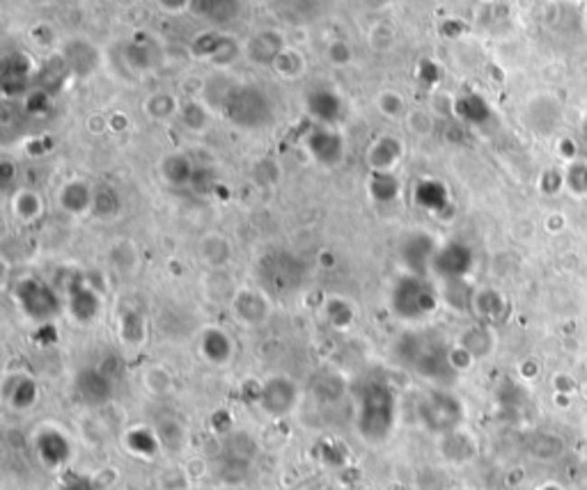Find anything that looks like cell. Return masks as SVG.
<instances>
[{"instance_id":"6da1fadb","label":"cell","mask_w":587,"mask_h":490,"mask_svg":"<svg viewBox=\"0 0 587 490\" xmlns=\"http://www.w3.org/2000/svg\"><path fill=\"white\" fill-rule=\"evenodd\" d=\"M397 424V396L384 381H368L359 390L356 429L369 445L388 440Z\"/></svg>"},{"instance_id":"7a4b0ae2","label":"cell","mask_w":587,"mask_h":490,"mask_svg":"<svg viewBox=\"0 0 587 490\" xmlns=\"http://www.w3.org/2000/svg\"><path fill=\"white\" fill-rule=\"evenodd\" d=\"M390 308L402 321H423L429 314L436 312L438 293L424 280V275L406 273L395 282L393 293H390Z\"/></svg>"},{"instance_id":"3957f363","label":"cell","mask_w":587,"mask_h":490,"mask_svg":"<svg viewBox=\"0 0 587 490\" xmlns=\"http://www.w3.org/2000/svg\"><path fill=\"white\" fill-rule=\"evenodd\" d=\"M399 357L411 366L418 376L429 381H443L445 376L454 374L452 360H450L448 348H441V344L427 342L420 337H406L397 347Z\"/></svg>"},{"instance_id":"277c9868","label":"cell","mask_w":587,"mask_h":490,"mask_svg":"<svg viewBox=\"0 0 587 490\" xmlns=\"http://www.w3.org/2000/svg\"><path fill=\"white\" fill-rule=\"evenodd\" d=\"M223 110L234 125L262 126L269 122L271 104L269 97L253 85H237L229 88L223 97Z\"/></svg>"},{"instance_id":"5b68a950","label":"cell","mask_w":587,"mask_h":490,"mask_svg":"<svg viewBox=\"0 0 587 490\" xmlns=\"http://www.w3.org/2000/svg\"><path fill=\"white\" fill-rule=\"evenodd\" d=\"M418 415L423 426L427 431L438 433V436H448L454 433L463 421V403L457 396L448 394V392H432L420 402Z\"/></svg>"},{"instance_id":"8992f818","label":"cell","mask_w":587,"mask_h":490,"mask_svg":"<svg viewBox=\"0 0 587 490\" xmlns=\"http://www.w3.org/2000/svg\"><path fill=\"white\" fill-rule=\"evenodd\" d=\"M16 302H19V308L23 310V314H28L35 321H49L58 314L61 310V300L55 296L53 289L49 287L46 282L35 278L21 280L16 284Z\"/></svg>"},{"instance_id":"52a82bcc","label":"cell","mask_w":587,"mask_h":490,"mask_svg":"<svg viewBox=\"0 0 587 490\" xmlns=\"http://www.w3.org/2000/svg\"><path fill=\"white\" fill-rule=\"evenodd\" d=\"M259 275H262L264 284L274 291H289V289L299 287L301 280H303V266L292 254L271 253L259 263Z\"/></svg>"},{"instance_id":"ba28073f","label":"cell","mask_w":587,"mask_h":490,"mask_svg":"<svg viewBox=\"0 0 587 490\" xmlns=\"http://www.w3.org/2000/svg\"><path fill=\"white\" fill-rule=\"evenodd\" d=\"M259 406L266 415L271 417H284L294 411L296 402H299V390L296 383L289 381L287 376H274L264 383L257 396Z\"/></svg>"},{"instance_id":"9c48e42d","label":"cell","mask_w":587,"mask_h":490,"mask_svg":"<svg viewBox=\"0 0 587 490\" xmlns=\"http://www.w3.org/2000/svg\"><path fill=\"white\" fill-rule=\"evenodd\" d=\"M473 268V253L463 243H445L436 250L432 262V271L443 282H454V280H463L466 273Z\"/></svg>"},{"instance_id":"30bf717a","label":"cell","mask_w":587,"mask_h":490,"mask_svg":"<svg viewBox=\"0 0 587 490\" xmlns=\"http://www.w3.org/2000/svg\"><path fill=\"white\" fill-rule=\"evenodd\" d=\"M436 243L427 234H414L402 243V262L414 275H424L432 271L433 254H436Z\"/></svg>"},{"instance_id":"8fae6325","label":"cell","mask_w":587,"mask_h":490,"mask_svg":"<svg viewBox=\"0 0 587 490\" xmlns=\"http://www.w3.org/2000/svg\"><path fill=\"white\" fill-rule=\"evenodd\" d=\"M35 454L46 467H62L71 458V442L65 433L55 429H44L35 438Z\"/></svg>"},{"instance_id":"7c38bea8","label":"cell","mask_w":587,"mask_h":490,"mask_svg":"<svg viewBox=\"0 0 587 490\" xmlns=\"http://www.w3.org/2000/svg\"><path fill=\"white\" fill-rule=\"evenodd\" d=\"M305 147H308L310 154L324 165H335L340 159H342L344 143L335 131H331L329 126H317L308 134L305 138Z\"/></svg>"},{"instance_id":"4fadbf2b","label":"cell","mask_w":587,"mask_h":490,"mask_svg":"<svg viewBox=\"0 0 587 490\" xmlns=\"http://www.w3.org/2000/svg\"><path fill=\"white\" fill-rule=\"evenodd\" d=\"M76 392L85 403L90 406H104L113 396V383L99 369H85L76 378Z\"/></svg>"},{"instance_id":"5bb4252c","label":"cell","mask_w":587,"mask_h":490,"mask_svg":"<svg viewBox=\"0 0 587 490\" xmlns=\"http://www.w3.org/2000/svg\"><path fill=\"white\" fill-rule=\"evenodd\" d=\"M200 353L211 365L223 366L232 360L234 344L225 330H220V328H207L202 332V337H200Z\"/></svg>"},{"instance_id":"9a60e30c","label":"cell","mask_w":587,"mask_h":490,"mask_svg":"<svg viewBox=\"0 0 587 490\" xmlns=\"http://www.w3.org/2000/svg\"><path fill=\"white\" fill-rule=\"evenodd\" d=\"M99 296L95 293V289H90L88 284L79 282L71 287L70 293V312L76 321L80 323H90L95 321L97 314H99Z\"/></svg>"},{"instance_id":"2e32d148","label":"cell","mask_w":587,"mask_h":490,"mask_svg":"<svg viewBox=\"0 0 587 490\" xmlns=\"http://www.w3.org/2000/svg\"><path fill=\"white\" fill-rule=\"evenodd\" d=\"M234 314L244 323H259L269 314V305H266L262 293L253 291V289H244L234 298Z\"/></svg>"},{"instance_id":"e0dca14e","label":"cell","mask_w":587,"mask_h":490,"mask_svg":"<svg viewBox=\"0 0 587 490\" xmlns=\"http://www.w3.org/2000/svg\"><path fill=\"white\" fill-rule=\"evenodd\" d=\"M125 447L126 451H131L138 458H154L163 447H161L159 436L152 429H144V426H135V429H129L125 433Z\"/></svg>"},{"instance_id":"ac0fdd59","label":"cell","mask_w":587,"mask_h":490,"mask_svg":"<svg viewBox=\"0 0 587 490\" xmlns=\"http://www.w3.org/2000/svg\"><path fill=\"white\" fill-rule=\"evenodd\" d=\"M308 110L314 119H319L321 125H329V122H335L342 113V101H340L338 95L329 92V89H317L308 97Z\"/></svg>"},{"instance_id":"d6986e66","label":"cell","mask_w":587,"mask_h":490,"mask_svg":"<svg viewBox=\"0 0 587 490\" xmlns=\"http://www.w3.org/2000/svg\"><path fill=\"white\" fill-rule=\"evenodd\" d=\"M7 403L16 411H28V408L35 406L37 396H40V390H37V383L28 376H16L12 378L10 385L5 387Z\"/></svg>"},{"instance_id":"ffe728a7","label":"cell","mask_w":587,"mask_h":490,"mask_svg":"<svg viewBox=\"0 0 587 490\" xmlns=\"http://www.w3.org/2000/svg\"><path fill=\"white\" fill-rule=\"evenodd\" d=\"M450 198L448 190L441 181H433V179H424L415 186V204L423 207L424 211H443L448 207Z\"/></svg>"},{"instance_id":"44dd1931","label":"cell","mask_w":587,"mask_h":490,"mask_svg":"<svg viewBox=\"0 0 587 490\" xmlns=\"http://www.w3.org/2000/svg\"><path fill=\"white\" fill-rule=\"evenodd\" d=\"M92 202H95V190H90L80 181L67 183L65 190H62V207L70 213L88 211V208H92Z\"/></svg>"},{"instance_id":"7402d4cb","label":"cell","mask_w":587,"mask_h":490,"mask_svg":"<svg viewBox=\"0 0 587 490\" xmlns=\"http://www.w3.org/2000/svg\"><path fill=\"white\" fill-rule=\"evenodd\" d=\"M489 106L484 104L482 97L478 95H466L457 101V115L471 125H482L489 119Z\"/></svg>"},{"instance_id":"603a6c76","label":"cell","mask_w":587,"mask_h":490,"mask_svg":"<svg viewBox=\"0 0 587 490\" xmlns=\"http://www.w3.org/2000/svg\"><path fill=\"white\" fill-rule=\"evenodd\" d=\"M399 154H402V147H399L397 140H381V143L372 149V156H369L374 163V172H388V168L399 159Z\"/></svg>"},{"instance_id":"cb8c5ba5","label":"cell","mask_w":587,"mask_h":490,"mask_svg":"<svg viewBox=\"0 0 587 490\" xmlns=\"http://www.w3.org/2000/svg\"><path fill=\"white\" fill-rule=\"evenodd\" d=\"M473 308L480 317L496 319L503 314L505 300H503V296L493 291V289H484V291L475 293L473 296Z\"/></svg>"},{"instance_id":"d4e9b609","label":"cell","mask_w":587,"mask_h":490,"mask_svg":"<svg viewBox=\"0 0 587 490\" xmlns=\"http://www.w3.org/2000/svg\"><path fill=\"white\" fill-rule=\"evenodd\" d=\"M369 190L372 198L378 202H390L399 195V181L390 172H374L372 181H369Z\"/></svg>"},{"instance_id":"484cf974","label":"cell","mask_w":587,"mask_h":490,"mask_svg":"<svg viewBox=\"0 0 587 490\" xmlns=\"http://www.w3.org/2000/svg\"><path fill=\"white\" fill-rule=\"evenodd\" d=\"M156 436H159L161 447L168 451H180L186 447V431L182 429V424H177L172 420H165V424H161Z\"/></svg>"},{"instance_id":"4316f807","label":"cell","mask_w":587,"mask_h":490,"mask_svg":"<svg viewBox=\"0 0 587 490\" xmlns=\"http://www.w3.org/2000/svg\"><path fill=\"white\" fill-rule=\"evenodd\" d=\"M326 317H329V321L333 323L335 328L344 330V328L351 326V321H354V310H351V305H349L347 300H342V298H329V302H326Z\"/></svg>"},{"instance_id":"83f0119b","label":"cell","mask_w":587,"mask_h":490,"mask_svg":"<svg viewBox=\"0 0 587 490\" xmlns=\"http://www.w3.org/2000/svg\"><path fill=\"white\" fill-rule=\"evenodd\" d=\"M163 177L172 183H184L193 177V168L184 156H170L163 161Z\"/></svg>"},{"instance_id":"f1b7e54d","label":"cell","mask_w":587,"mask_h":490,"mask_svg":"<svg viewBox=\"0 0 587 490\" xmlns=\"http://www.w3.org/2000/svg\"><path fill=\"white\" fill-rule=\"evenodd\" d=\"M491 335H489L484 328H475V330L468 332L466 339H463V348L473 357L487 356V353L491 351Z\"/></svg>"},{"instance_id":"f546056e","label":"cell","mask_w":587,"mask_h":490,"mask_svg":"<svg viewBox=\"0 0 587 490\" xmlns=\"http://www.w3.org/2000/svg\"><path fill=\"white\" fill-rule=\"evenodd\" d=\"M530 451H533L537 458H555L560 451H563V440L555 436H548V433H542V436L533 438V445H530Z\"/></svg>"},{"instance_id":"4dcf8cb0","label":"cell","mask_w":587,"mask_h":490,"mask_svg":"<svg viewBox=\"0 0 587 490\" xmlns=\"http://www.w3.org/2000/svg\"><path fill=\"white\" fill-rule=\"evenodd\" d=\"M92 208H95L99 216H113L120 208V198L115 193V189H101L95 190V202H92Z\"/></svg>"},{"instance_id":"1f68e13d","label":"cell","mask_w":587,"mask_h":490,"mask_svg":"<svg viewBox=\"0 0 587 490\" xmlns=\"http://www.w3.org/2000/svg\"><path fill=\"white\" fill-rule=\"evenodd\" d=\"M567 186L576 195H587V163H582V161L572 163L567 172Z\"/></svg>"},{"instance_id":"d6a6232c","label":"cell","mask_w":587,"mask_h":490,"mask_svg":"<svg viewBox=\"0 0 587 490\" xmlns=\"http://www.w3.org/2000/svg\"><path fill=\"white\" fill-rule=\"evenodd\" d=\"M14 207H16V216H21V218H25V220L35 218V216H40V211H42L40 198L33 193H21L19 198H16Z\"/></svg>"},{"instance_id":"836d02e7","label":"cell","mask_w":587,"mask_h":490,"mask_svg":"<svg viewBox=\"0 0 587 490\" xmlns=\"http://www.w3.org/2000/svg\"><path fill=\"white\" fill-rule=\"evenodd\" d=\"M122 335H125V339L129 344H140L143 342L144 337V330H143V319L138 317V314H126L125 321H122Z\"/></svg>"},{"instance_id":"e575fe53","label":"cell","mask_w":587,"mask_h":490,"mask_svg":"<svg viewBox=\"0 0 587 490\" xmlns=\"http://www.w3.org/2000/svg\"><path fill=\"white\" fill-rule=\"evenodd\" d=\"M61 490H97V488H95V484H92V479H88V476L71 475L62 481Z\"/></svg>"},{"instance_id":"d590c367","label":"cell","mask_w":587,"mask_h":490,"mask_svg":"<svg viewBox=\"0 0 587 490\" xmlns=\"http://www.w3.org/2000/svg\"><path fill=\"white\" fill-rule=\"evenodd\" d=\"M542 186H544V190H546V193H555V190L560 189V186H563V177H557V174L551 170V172L544 174Z\"/></svg>"},{"instance_id":"8d00e7d4","label":"cell","mask_w":587,"mask_h":490,"mask_svg":"<svg viewBox=\"0 0 587 490\" xmlns=\"http://www.w3.org/2000/svg\"><path fill=\"white\" fill-rule=\"evenodd\" d=\"M573 481H576L578 488L587 490V461L581 463V467H578L576 475H573Z\"/></svg>"}]
</instances>
